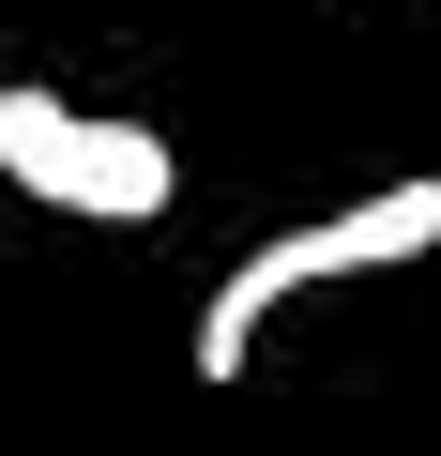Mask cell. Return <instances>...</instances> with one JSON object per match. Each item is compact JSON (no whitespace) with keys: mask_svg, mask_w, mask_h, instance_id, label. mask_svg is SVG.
<instances>
[{"mask_svg":"<svg viewBox=\"0 0 441 456\" xmlns=\"http://www.w3.org/2000/svg\"><path fill=\"white\" fill-rule=\"evenodd\" d=\"M426 244H441V167H411V183H380V198H350V213L274 228V244L198 305V380H244L274 305H305V289H335V274H396V259H426Z\"/></svg>","mask_w":441,"mask_h":456,"instance_id":"cell-1","label":"cell"},{"mask_svg":"<svg viewBox=\"0 0 441 456\" xmlns=\"http://www.w3.org/2000/svg\"><path fill=\"white\" fill-rule=\"evenodd\" d=\"M0 183L16 198H61V213H107V228H137V213H167V137L152 122H92V107H61V92H0Z\"/></svg>","mask_w":441,"mask_h":456,"instance_id":"cell-2","label":"cell"}]
</instances>
